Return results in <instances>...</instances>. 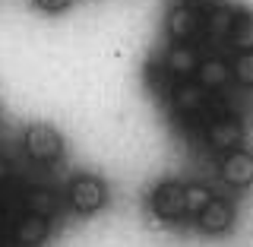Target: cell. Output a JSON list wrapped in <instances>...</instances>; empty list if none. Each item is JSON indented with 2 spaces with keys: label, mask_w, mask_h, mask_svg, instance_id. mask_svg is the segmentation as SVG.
<instances>
[{
  "label": "cell",
  "mask_w": 253,
  "mask_h": 247,
  "mask_svg": "<svg viewBox=\"0 0 253 247\" xmlns=\"http://www.w3.org/2000/svg\"><path fill=\"white\" fill-rule=\"evenodd\" d=\"M44 238H47V219H42V216H26L13 228V241L19 247H38Z\"/></svg>",
  "instance_id": "30bf717a"
},
{
  "label": "cell",
  "mask_w": 253,
  "mask_h": 247,
  "mask_svg": "<svg viewBox=\"0 0 253 247\" xmlns=\"http://www.w3.org/2000/svg\"><path fill=\"white\" fill-rule=\"evenodd\" d=\"M26 152H29V158H35V162L51 165V162H57L60 152H63V140L51 124H32L26 130Z\"/></svg>",
  "instance_id": "3957f363"
},
{
  "label": "cell",
  "mask_w": 253,
  "mask_h": 247,
  "mask_svg": "<svg viewBox=\"0 0 253 247\" xmlns=\"http://www.w3.org/2000/svg\"><path fill=\"white\" fill-rule=\"evenodd\" d=\"M200 51H196L193 45H171L168 57H165V70H168V76L180 79V83H187V79L196 76V70H200Z\"/></svg>",
  "instance_id": "5b68a950"
},
{
  "label": "cell",
  "mask_w": 253,
  "mask_h": 247,
  "mask_svg": "<svg viewBox=\"0 0 253 247\" xmlns=\"http://www.w3.org/2000/svg\"><path fill=\"white\" fill-rule=\"evenodd\" d=\"M196 222H200L203 232L221 235V232H228V228H231V222H234V206L228 203V200H215V197H212V203L206 206L200 216H196Z\"/></svg>",
  "instance_id": "ba28073f"
},
{
  "label": "cell",
  "mask_w": 253,
  "mask_h": 247,
  "mask_svg": "<svg viewBox=\"0 0 253 247\" xmlns=\"http://www.w3.org/2000/svg\"><path fill=\"white\" fill-rule=\"evenodd\" d=\"M209 203H212L209 187H203V184H190V187H184V206H187L190 216H200V212H203Z\"/></svg>",
  "instance_id": "5bb4252c"
},
{
  "label": "cell",
  "mask_w": 253,
  "mask_h": 247,
  "mask_svg": "<svg viewBox=\"0 0 253 247\" xmlns=\"http://www.w3.org/2000/svg\"><path fill=\"white\" fill-rule=\"evenodd\" d=\"M228 79H231V67H228L225 60H218V57L203 60L200 70H196V83H200L203 89H221Z\"/></svg>",
  "instance_id": "8fae6325"
},
{
  "label": "cell",
  "mask_w": 253,
  "mask_h": 247,
  "mask_svg": "<svg viewBox=\"0 0 253 247\" xmlns=\"http://www.w3.org/2000/svg\"><path fill=\"white\" fill-rule=\"evenodd\" d=\"M231 76H234L241 86H253V51L237 54L234 63H231Z\"/></svg>",
  "instance_id": "2e32d148"
},
{
  "label": "cell",
  "mask_w": 253,
  "mask_h": 247,
  "mask_svg": "<svg viewBox=\"0 0 253 247\" xmlns=\"http://www.w3.org/2000/svg\"><path fill=\"white\" fill-rule=\"evenodd\" d=\"M32 3H35L38 10H44V13H60V10H67L73 0H32Z\"/></svg>",
  "instance_id": "e0dca14e"
},
{
  "label": "cell",
  "mask_w": 253,
  "mask_h": 247,
  "mask_svg": "<svg viewBox=\"0 0 253 247\" xmlns=\"http://www.w3.org/2000/svg\"><path fill=\"white\" fill-rule=\"evenodd\" d=\"M221 178L231 187H250L253 184V155L247 149H231L221 158Z\"/></svg>",
  "instance_id": "8992f818"
},
{
  "label": "cell",
  "mask_w": 253,
  "mask_h": 247,
  "mask_svg": "<svg viewBox=\"0 0 253 247\" xmlns=\"http://www.w3.org/2000/svg\"><path fill=\"white\" fill-rule=\"evenodd\" d=\"M231 45L237 48V54L253 51V13H234V26H231Z\"/></svg>",
  "instance_id": "4fadbf2b"
},
{
  "label": "cell",
  "mask_w": 253,
  "mask_h": 247,
  "mask_svg": "<svg viewBox=\"0 0 253 247\" xmlns=\"http://www.w3.org/2000/svg\"><path fill=\"white\" fill-rule=\"evenodd\" d=\"M231 26H234V13L225 10V6L212 10V13L203 19V29H206V35H209L212 42H225V38L231 35Z\"/></svg>",
  "instance_id": "7c38bea8"
},
{
  "label": "cell",
  "mask_w": 253,
  "mask_h": 247,
  "mask_svg": "<svg viewBox=\"0 0 253 247\" xmlns=\"http://www.w3.org/2000/svg\"><path fill=\"white\" fill-rule=\"evenodd\" d=\"M26 206H29V216H42V219L54 216V197L47 190H32L26 197Z\"/></svg>",
  "instance_id": "9a60e30c"
},
{
  "label": "cell",
  "mask_w": 253,
  "mask_h": 247,
  "mask_svg": "<svg viewBox=\"0 0 253 247\" xmlns=\"http://www.w3.org/2000/svg\"><path fill=\"white\" fill-rule=\"evenodd\" d=\"M152 209H155V216H162V219H180L187 212V206H184V184H177V181H165V184H158L155 194H152Z\"/></svg>",
  "instance_id": "277c9868"
},
{
  "label": "cell",
  "mask_w": 253,
  "mask_h": 247,
  "mask_svg": "<svg viewBox=\"0 0 253 247\" xmlns=\"http://www.w3.org/2000/svg\"><path fill=\"white\" fill-rule=\"evenodd\" d=\"M6 171H10V165H6V162H3V158H0V181H3V178H6Z\"/></svg>",
  "instance_id": "ac0fdd59"
},
{
  "label": "cell",
  "mask_w": 253,
  "mask_h": 247,
  "mask_svg": "<svg viewBox=\"0 0 253 247\" xmlns=\"http://www.w3.org/2000/svg\"><path fill=\"white\" fill-rule=\"evenodd\" d=\"M206 137H209V143L215 149H221V152H231V149L241 146L244 127H241L237 117H215V121L206 127Z\"/></svg>",
  "instance_id": "52a82bcc"
},
{
  "label": "cell",
  "mask_w": 253,
  "mask_h": 247,
  "mask_svg": "<svg viewBox=\"0 0 253 247\" xmlns=\"http://www.w3.org/2000/svg\"><path fill=\"white\" fill-rule=\"evenodd\" d=\"M171 101L180 114H196V111H203V105H206V89L196 79H187V83H177L171 89Z\"/></svg>",
  "instance_id": "9c48e42d"
},
{
  "label": "cell",
  "mask_w": 253,
  "mask_h": 247,
  "mask_svg": "<svg viewBox=\"0 0 253 247\" xmlns=\"http://www.w3.org/2000/svg\"><path fill=\"white\" fill-rule=\"evenodd\" d=\"M203 10L196 3H190V0H184V3H174L168 10V19H165V29H168V38L174 45H187L193 42L196 35H200L203 29Z\"/></svg>",
  "instance_id": "6da1fadb"
},
{
  "label": "cell",
  "mask_w": 253,
  "mask_h": 247,
  "mask_svg": "<svg viewBox=\"0 0 253 247\" xmlns=\"http://www.w3.org/2000/svg\"><path fill=\"white\" fill-rule=\"evenodd\" d=\"M67 197L76 212H98L108 203V187H105V181L92 178V174H79V178L70 181Z\"/></svg>",
  "instance_id": "7a4b0ae2"
}]
</instances>
